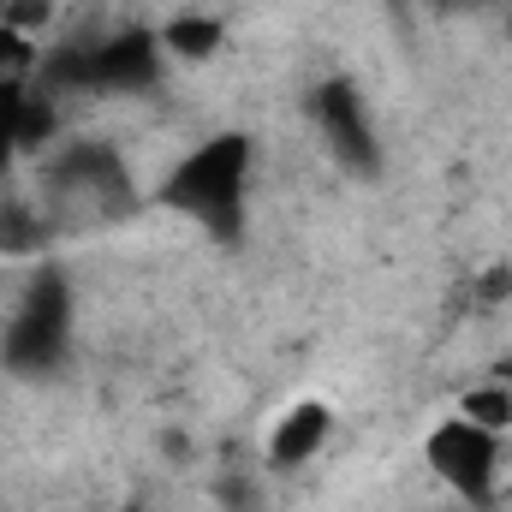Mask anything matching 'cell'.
Listing matches in <instances>:
<instances>
[{
	"instance_id": "obj_1",
	"label": "cell",
	"mask_w": 512,
	"mask_h": 512,
	"mask_svg": "<svg viewBox=\"0 0 512 512\" xmlns=\"http://www.w3.org/2000/svg\"><path fill=\"white\" fill-rule=\"evenodd\" d=\"M251 173H256V143L245 131H209L203 143H191L167 179L155 185V209L191 221L197 233L239 245L245 239V203H251Z\"/></svg>"
},
{
	"instance_id": "obj_2",
	"label": "cell",
	"mask_w": 512,
	"mask_h": 512,
	"mask_svg": "<svg viewBox=\"0 0 512 512\" xmlns=\"http://www.w3.org/2000/svg\"><path fill=\"white\" fill-rule=\"evenodd\" d=\"M66 352H72V286L60 268H36L6 316L0 364L24 382H42L66 364Z\"/></svg>"
},
{
	"instance_id": "obj_3",
	"label": "cell",
	"mask_w": 512,
	"mask_h": 512,
	"mask_svg": "<svg viewBox=\"0 0 512 512\" xmlns=\"http://www.w3.org/2000/svg\"><path fill=\"white\" fill-rule=\"evenodd\" d=\"M423 465L441 489H453L465 507H495L501 495V465H507V435L477 429L471 417H447L423 441Z\"/></svg>"
},
{
	"instance_id": "obj_4",
	"label": "cell",
	"mask_w": 512,
	"mask_h": 512,
	"mask_svg": "<svg viewBox=\"0 0 512 512\" xmlns=\"http://www.w3.org/2000/svg\"><path fill=\"white\" fill-rule=\"evenodd\" d=\"M310 120L322 131L328 155L340 167H358V173H376L382 161V137H376V120H370V102L352 78H322L310 90Z\"/></svg>"
},
{
	"instance_id": "obj_5",
	"label": "cell",
	"mask_w": 512,
	"mask_h": 512,
	"mask_svg": "<svg viewBox=\"0 0 512 512\" xmlns=\"http://www.w3.org/2000/svg\"><path fill=\"white\" fill-rule=\"evenodd\" d=\"M328 435H334V405L328 399H298L268 429V453L262 459H268V471H298V465H310L328 447Z\"/></svg>"
},
{
	"instance_id": "obj_6",
	"label": "cell",
	"mask_w": 512,
	"mask_h": 512,
	"mask_svg": "<svg viewBox=\"0 0 512 512\" xmlns=\"http://www.w3.org/2000/svg\"><path fill=\"white\" fill-rule=\"evenodd\" d=\"M155 36H161V54L173 66H209L227 48V18H215V12H173L167 24H155Z\"/></svg>"
},
{
	"instance_id": "obj_7",
	"label": "cell",
	"mask_w": 512,
	"mask_h": 512,
	"mask_svg": "<svg viewBox=\"0 0 512 512\" xmlns=\"http://www.w3.org/2000/svg\"><path fill=\"white\" fill-rule=\"evenodd\" d=\"M459 417H471L477 429L512 435V387L507 382H477L465 399H459Z\"/></svg>"
},
{
	"instance_id": "obj_8",
	"label": "cell",
	"mask_w": 512,
	"mask_h": 512,
	"mask_svg": "<svg viewBox=\"0 0 512 512\" xmlns=\"http://www.w3.org/2000/svg\"><path fill=\"white\" fill-rule=\"evenodd\" d=\"M42 239H48L42 209H30V203H0V251L30 256V251H42Z\"/></svg>"
},
{
	"instance_id": "obj_9",
	"label": "cell",
	"mask_w": 512,
	"mask_h": 512,
	"mask_svg": "<svg viewBox=\"0 0 512 512\" xmlns=\"http://www.w3.org/2000/svg\"><path fill=\"white\" fill-rule=\"evenodd\" d=\"M435 6H483V0H435Z\"/></svg>"
},
{
	"instance_id": "obj_10",
	"label": "cell",
	"mask_w": 512,
	"mask_h": 512,
	"mask_svg": "<svg viewBox=\"0 0 512 512\" xmlns=\"http://www.w3.org/2000/svg\"><path fill=\"white\" fill-rule=\"evenodd\" d=\"M507 30H512V12H507Z\"/></svg>"
}]
</instances>
